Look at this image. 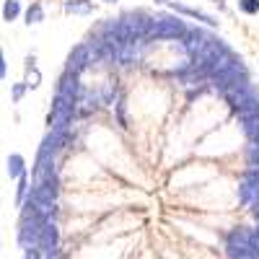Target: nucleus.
Segmentation results:
<instances>
[{"mask_svg":"<svg viewBox=\"0 0 259 259\" xmlns=\"http://www.w3.org/2000/svg\"><path fill=\"white\" fill-rule=\"evenodd\" d=\"M16 11H18V6H16V3H8V6H6V18H13Z\"/></svg>","mask_w":259,"mask_h":259,"instance_id":"nucleus-1","label":"nucleus"}]
</instances>
